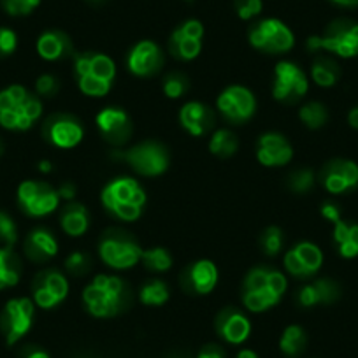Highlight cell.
Instances as JSON below:
<instances>
[{
  "label": "cell",
  "instance_id": "6da1fadb",
  "mask_svg": "<svg viewBox=\"0 0 358 358\" xmlns=\"http://www.w3.org/2000/svg\"><path fill=\"white\" fill-rule=\"evenodd\" d=\"M287 276L276 268L255 267L244 278L243 304L251 313H264L280 304L287 294Z\"/></svg>",
  "mask_w": 358,
  "mask_h": 358
},
{
  "label": "cell",
  "instance_id": "7a4b0ae2",
  "mask_svg": "<svg viewBox=\"0 0 358 358\" xmlns=\"http://www.w3.org/2000/svg\"><path fill=\"white\" fill-rule=\"evenodd\" d=\"M43 115V102L22 85L0 92V125L13 132H25Z\"/></svg>",
  "mask_w": 358,
  "mask_h": 358
},
{
  "label": "cell",
  "instance_id": "3957f363",
  "mask_svg": "<svg viewBox=\"0 0 358 358\" xmlns=\"http://www.w3.org/2000/svg\"><path fill=\"white\" fill-rule=\"evenodd\" d=\"M83 302L95 318H113L129 304L127 285L118 276L99 274L83 292Z\"/></svg>",
  "mask_w": 358,
  "mask_h": 358
},
{
  "label": "cell",
  "instance_id": "277c9868",
  "mask_svg": "<svg viewBox=\"0 0 358 358\" xmlns=\"http://www.w3.org/2000/svg\"><path fill=\"white\" fill-rule=\"evenodd\" d=\"M102 206L115 218L122 222H136L141 218L146 206V192L137 179L122 176L113 179L101 194Z\"/></svg>",
  "mask_w": 358,
  "mask_h": 358
},
{
  "label": "cell",
  "instance_id": "5b68a950",
  "mask_svg": "<svg viewBox=\"0 0 358 358\" xmlns=\"http://www.w3.org/2000/svg\"><path fill=\"white\" fill-rule=\"evenodd\" d=\"M74 74L81 94L86 97H104L113 88L116 78V64L104 53L76 55Z\"/></svg>",
  "mask_w": 358,
  "mask_h": 358
},
{
  "label": "cell",
  "instance_id": "8992f818",
  "mask_svg": "<svg viewBox=\"0 0 358 358\" xmlns=\"http://www.w3.org/2000/svg\"><path fill=\"white\" fill-rule=\"evenodd\" d=\"M308 50H325L346 60L358 57V23L350 20H337L330 23L322 36L309 37Z\"/></svg>",
  "mask_w": 358,
  "mask_h": 358
},
{
  "label": "cell",
  "instance_id": "52a82bcc",
  "mask_svg": "<svg viewBox=\"0 0 358 358\" xmlns=\"http://www.w3.org/2000/svg\"><path fill=\"white\" fill-rule=\"evenodd\" d=\"M139 243L130 234L123 230H109L99 243V257L108 267L116 271L132 268L137 262H141Z\"/></svg>",
  "mask_w": 358,
  "mask_h": 358
},
{
  "label": "cell",
  "instance_id": "ba28073f",
  "mask_svg": "<svg viewBox=\"0 0 358 358\" xmlns=\"http://www.w3.org/2000/svg\"><path fill=\"white\" fill-rule=\"evenodd\" d=\"M115 157L127 162L134 172L146 178L162 176L169 167L167 150L153 141H146L125 151H116Z\"/></svg>",
  "mask_w": 358,
  "mask_h": 358
},
{
  "label": "cell",
  "instance_id": "9c48e42d",
  "mask_svg": "<svg viewBox=\"0 0 358 358\" xmlns=\"http://www.w3.org/2000/svg\"><path fill=\"white\" fill-rule=\"evenodd\" d=\"M248 39L255 50L268 55L287 53L295 44L294 32L276 18H267L255 23L251 27Z\"/></svg>",
  "mask_w": 358,
  "mask_h": 358
},
{
  "label": "cell",
  "instance_id": "30bf717a",
  "mask_svg": "<svg viewBox=\"0 0 358 358\" xmlns=\"http://www.w3.org/2000/svg\"><path fill=\"white\" fill-rule=\"evenodd\" d=\"M308 76L297 64L283 60L274 67L273 95L276 101L285 102V104H294L308 94Z\"/></svg>",
  "mask_w": 358,
  "mask_h": 358
},
{
  "label": "cell",
  "instance_id": "8fae6325",
  "mask_svg": "<svg viewBox=\"0 0 358 358\" xmlns=\"http://www.w3.org/2000/svg\"><path fill=\"white\" fill-rule=\"evenodd\" d=\"M220 115L232 125H243L250 122L257 113V99L246 86L234 85L225 88L216 101Z\"/></svg>",
  "mask_w": 358,
  "mask_h": 358
},
{
  "label": "cell",
  "instance_id": "7c38bea8",
  "mask_svg": "<svg viewBox=\"0 0 358 358\" xmlns=\"http://www.w3.org/2000/svg\"><path fill=\"white\" fill-rule=\"evenodd\" d=\"M34 315H36V304L32 299H11L6 304L2 316H0V329L4 332L9 346L16 344L29 334V330L32 329Z\"/></svg>",
  "mask_w": 358,
  "mask_h": 358
},
{
  "label": "cell",
  "instance_id": "4fadbf2b",
  "mask_svg": "<svg viewBox=\"0 0 358 358\" xmlns=\"http://www.w3.org/2000/svg\"><path fill=\"white\" fill-rule=\"evenodd\" d=\"M18 202L29 216L43 218L58 208L60 195L44 181H23L18 187Z\"/></svg>",
  "mask_w": 358,
  "mask_h": 358
},
{
  "label": "cell",
  "instance_id": "5bb4252c",
  "mask_svg": "<svg viewBox=\"0 0 358 358\" xmlns=\"http://www.w3.org/2000/svg\"><path fill=\"white\" fill-rule=\"evenodd\" d=\"M283 264L287 273L297 280L315 278L323 265V251L315 243L302 241L287 251Z\"/></svg>",
  "mask_w": 358,
  "mask_h": 358
},
{
  "label": "cell",
  "instance_id": "9a60e30c",
  "mask_svg": "<svg viewBox=\"0 0 358 358\" xmlns=\"http://www.w3.org/2000/svg\"><path fill=\"white\" fill-rule=\"evenodd\" d=\"M69 281L60 271L48 268L36 276L32 285V301L41 309H53L67 299Z\"/></svg>",
  "mask_w": 358,
  "mask_h": 358
},
{
  "label": "cell",
  "instance_id": "2e32d148",
  "mask_svg": "<svg viewBox=\"0 0 358 358\" xmlns=\"http://www.w3.org/2000/svg\"><path fill=\"white\" fill-rule=\"evenodd\" d=\"M202 37H204V25L199 20H187L172 32L169 39V50L179 60L190 62L201 55Z\"/></svg>",
  "mask_w": 358,
  "mask_h": 358
},
{
  "label": "cell",
  "instance_id": "e0dca14e",
  "mask_svg": "<svg viewBox=\"0 0 358 358\" xmlns=\"http://www.w3.org/2000/svg\"><path fill=\"white\" fill-rule=\"evenodd\" d=\"M320 179L329 194H346L358 187V164L346 158H336L323 167Z\"/></svg>",
  "mask_w": 358,
  "mask_h": 358
},
{
  "label": "cell",
  "instance_id": "ac0fdd59",
  "mask_svg": "<svg viewBox=\"0 0 358 358\" xmlns=\"http://www.w3.org/2000/svg\"><path fill=\"white\" fill-rule=\"evenodd\" d=\"M164 51L153 41H141L130 50L127 57V67L134 76L150 78L164 67Z\"/></svg>",
  "mask_w": 358,
  "mask_h": 358
},
{
  "label": "cell",
  "instance_id": "d6986e66",
  "mask_svg": "<svg viewBox=\"0 0 358 358\" xmlns=\"http://www.w3.org/2000/svg\"><path fill=\"white\" fill-rule=\"evenodd\" d=\"M294 158V148L285 136L267 132L260 136L257 144V160L264 167H285Z\"/></svg>",
  "mask_w": 358,
  "mask_h": 358
},
{
  "label": "cell",
  "instance_id": "ffe728a7",
  "mask_svg": "<svg viewBox=\"0 0 358 358\" xmlns=\"http://www.w3.org/2000/svg\"><path fill=\"white\" fill-rule=\"evenodd\" d=\"M95 122H97V127L102 136H104V139L108 143L116 144V146L127 143L129 137L132 136V122H130V116L123 109H102L97 118H95Z\"/></svg>",
  "mask_w": 358,
  "mask_h": 358
},
{
  "label": "cell",
  "instance_id": "44dd1931",
  "mask_svg": "<svg viewBox=\"0 0 358 358\" xmlns=\"http://www.w3.org/2000/svg\"><path fill=\"white\" fill-rule=\"evenodd\" d=\"M83 127L76 118L67 115H58L51 118L46 125V137L53 146L60 150H71L83 141Z\"/></svg>",
  "mask_w": 358,
  "mask_h": 358
},
{
  "label": "cell",
  "instance_id": "7402d4cb",
  "mask_svg": "<svg viewBox=\"0 0 358 358\" xmlns=\"http://www.w3.org/2000/svg\"><path fill=\"white\" fill-rule=\"evenodd\" d=\"M216 332L229 344H243L250 337L251 323L239 309L225 308L216 316Z\"/></svg>",
  "mask_w": 358,
  "mask_h": 358
},
{
  "label": "cell",
  "instance_id": "603a6c76",
  "mask_svg": "<svg viewBox=\"0 0 358 358\" xmlns=\"http://www.w3.org/2000/svg\"><path fill=\"white\" fill-rule=\"evenodd\" d=\"M179 123L190 136L202 137L215 125V115L211 108L202 102H188L179 111Z\"/></svg>",
  "mask_w": 358,
  "mask_h": 358
},
{
  "label": "cell",
  "instance_id": "cb8c5ba5",
  "mask_svg": "<svg viewBox=\"0 0 358 358\" xmlns=\"http://www.w3.org/2000/svg\"><path fill=\"white\" fill-rule=\"evenodd\" d=\"M187 290L199 295H208L218 285V267L211 260H197L188 267L183 280Z\"/></svg>",
  "mask_w": 358,
  "mask_h": 358
},
{
  "label": "cell",
  "instance_id": "d4e9b609",
  "mask_svg": "<svg viewBox=\"0 0 358 358\" xmlns=\"http://www.w3.org/2000/svg\"><path fill=\"white\" fill-rule=\"evenodd\" d=\"M341 288L336 281L327 280H315L311 283L306 285L304 288H301L299 292V304L302 308H315L320 304H332L339 299Z\"/></svg>",
  "mask_w": 358,
  "mask_h": 358
},
{
  "label": "cell",
  "instance_id": "484cf974",
  "mask_svg": "<svg viewBox=\"0 0 358 358\" xmlns=\"http://www.w3.org/2000/svg\"><path fill=\"white\" fill-rule=\"evenodd\" d=\"M25 253L34 262H46L58 253V241L46 229H36L27 236Z\"/></svg>",
  "mask_w": 358,
  "mask_h": 358
},
{
  "label": "cell",
  "instance_id": "4316f807",
  "mask_svg": "<svg viewBox=\"0 0 358 358\" xmlns=\"http://www.w3.org/2000/svg\"><path fill=\"white\" fill-rule=\"evenodd\" d=\"M37 53L43 60L55 62L72 55V43L67 34L60 30H48L37 39Z\"/></svg>",
  "mask_w": 358,
  "mask_h": 358
},
{
  "label": "cell",
  "instance_id": "83f0119b",
  "mask_svg": "<svg viewBox=\"0 0 358 358\" xmlns=\"http://www.w3.org/2000/svg\"><path fill=\"white\" fill-rule=\"evenodd\" d=\"M60 225L67 236L71 237H81L88 232L90 229V213L79 202H69L64 209H62Z\"/></svg>",
  "mask_w": 358,
  "mask_h": 358
},
{
  "label": "cell",
  "instance_id": "f1b7e54d",
  "mask_svg": "<svg viewBox=\"0 0 358 358\" xmlns=\"http://www.w3.org/2000/svg\"><path fill=\"white\" fill-rule=\"evenodd\" d=\"M334 243L343 258L358 257V223L337 222L334 225Z\"/></svg>",
  "mask_w": 358,
  "mask_h": 358
},
{
  "label": "cell",
  "instance_id": "f546056e",
  "mask_svg": "<svg viewBox=\"0 0 358 358\" xmlns=\"http://www.w3.org/2000/svg\"><path fill=\"white\" fill-rule=\"evenodd\" d=\"M22 276V262L11 248H0V290L18 285Z\"/></svg>",
  "mask_w": 358,
  "mask_h": 358
},
{
  "label": "cell",
  "instance_id": "4dcf8cb0",
  "mask_svg": "<svg viewBox=\"0 0 358 358\" xmlns=\"http://www.w3.org/2000/svg\"><path fill=\"white\" fill-rule=\"evenodd\" d=\"M311 78L322 88H332L341 78V69L332 58L320 57L311 65Z\"/></svg>",
  "mask_w": 358,
  "mask_h": 358
},
{
  "label": "cell",
  "instance_id": "1f68e13d",
  "mask_svg": "<svg viewBox=\"0 0 358 358\" xmlns=\"http://www.w3.org/2000/svg\"><path fill=\"white\" fill-rule=\"evenodd\" d=\"M306 344H308V336L299 325L287 327L280 339V348L287 357H299L306 350Z\"/></svg>",
  "mask_w": 358,
  "mask_h": 358
},
{
  "label": "cell",
  "instance_id": "d6a6232c",
  "mask_svg": "<svg viewBox=\"0 0 358 358\" xmlns=\"http://www.w3.org/2000/svg\"><path fill=\"white\" fill-rule=\"evenodd\" d=\"M237 146H239L237 136L229 129L216 130V132L213 134L211 141H209V151L220 158L232 157L237 151Z\"/></svg>",
  "mask_w": 358,
  "mask_h": 358
},
{
  "label": "cell",
  "instance_id": "836d02e7",
  "mask_svg": "<svg viewBox=\"0 0 358 358\" xmlns=\"http://www.w3.org/2000/svg\"><path fill=\"white\" fill-rule=\"evenodd\" d=\"M299 118H301V122L304 123L308 129L318 130L329 122V111H327V108L322 102L311 101L299 109Z\"/></svg>",
  "mask_w": 358,
  "mask_h": 358
},
{
  "label": "cell",
  "instance_id": "e575fe53",
  "mask_svg": "<svg viewBox=\"0 0 358 358\" xmlns=\"http://www.w3.org/2000/svg\"><path fill=\"white\" fill-rule=\"evenodd\" d=\"M141 262L151 273H165L172 267V257L165 248H150L143 250Z\"/></svg>",
  "mask_w": 358,
  "mask_h": 358
},
{
  "label": "cell",
  "instance_id": "d590c367",
  "mask_svg": "<svg viewBox=\"0 0 358 358\" xmlns=\"http://www.w3.org/2000/svg\"><path fill=\"white\" fill-rule=\"evenodd\" d=\"M139 299L144 306H162L169 301V287L162 280H150L139 292Z\"/></svg>",
  "mask_w": 358,
  "mask_h": 358
},
{
  "label": "cell",
  "instance_id": "8d00e7d4",
  "mask_svg": "<svg viewBox=\"0 0 358 358\" xmlns=\"http://www.w3.org/2000/svg\"><path fill=\"white\" fill-rule=\"evenodd\" d=\"M283 243L285 236L283 230H281L280 227H267L260 237L262 250H264V253L268 255V257H276V255L283 250Z\"/></svg>",
  "mask_w": 358,
  "mask_h": 358
},
{
  "label": "cell",
  "instance_id": "74e56055",
  "mask_svg": "<svg viewBox=\"0 0 358 358\" xmlns=\"http://www.w3.org/2000/svg\"><path fill=\"white\" fill-rule=\"evenodd\" d=\"M190 90L188 78L181 72H171L164 81V94L169 99H181Z\"/></svg>",
  "mask_w": 358,
  "mask_h": 358
},
{
  "label": "cell",
  "instance_id": "f35d334b",
  "mask_svg": "<svg viewBox=\"0 0 358 358\" xmlns=\"http://www.w3.org/2000/svg\"><path fill=\"white\" fill-rule=\"evenodd\" d=\"M92 267V260L83 251H74L65 258V268L71 276H85Z\"/></svg>",
  "mask_w": 358,
  "mask_h": 358
},
{
  "label": "cell",
  "instance_id": "ab89813d",
  "mask_svg": "<svg viewBox=\"0 0 358 358\" xmlns=\"http://www.w3.org/2000/svg\"><path fill=\"white\" fill-rule=\"evenodd\" d=\"M288 187L295 192V194H308L313 187H315V174L309 169H301V171H295L290 176V181H288Z\"/></svg>",
  "mask_w": 358,
  "mask_h": 358
},
{
  "label": "cell",
  "instance_id": "60d3db41",
  "mask_svg": "<svg viewBox=\"0 0 358 358\" xmlns=\"http://www.w3.org/2000/svg\"><path fill=\"white\" fill-rule=\"evenodd\" d=\"M16 241H18V227L15 220L8 213L0 211V243L6 248H13Z\"/></svg>",
  "mask_w": 358,
  "mask_h": 358
},
{
  "label": "cell",
  "instance_id": "b9f144b4",
  "mask_svg": "<svg viewBox=\"0 0 358 358\" xmlns=\"http://www.w3.org/2000/svg\"><path fill=\"white\" fill-rule=\"evenodd\" d=\"M41 0H2L6 13L11 16H27L36 11Z\"/></svg>",
  "mask_w": 358,
  "mask_h": 358
},
{
  "label": "cell",
  "instance_id": "7bdbcfd3",
  "mask_svg": "<svg viewBox=\"0 0 358 358\" xmlns=\"http://www.w3.org/2000/svg\"><path fill=\"white\" fill-rule=\"evenodd\" d=\"M262 8H264L262 0H236V13L244 22L257 18L262 13Z\"/></svg>",
  "mask_w": 358,
  "mask_h": 358
},
{
  "label": "cell",
  "instance_id": "ee69618b",
  "mask_svg": "<svg viewBox=\"0 0 358 358\" xmlns=\"http://www.w3.org/2000/svg\"><path fill=\"white\" fill-rule=\"evenodd\" d=\"M58 88H60V85H58V79L55 76L43 74L37 78L36 92L41 97H53V95H57Z\"/></svg>",
  "mask_w": 358,
  "mask_h": 358
},
{
  "label": "cell",
  "instance_id": "f6af8a7d",
  "mask_svg": "<svg viewBox=\"0 0 358 358\" xmlns=\"http://www.w3.org/2000/svg\"><path fill=\"white\" fill-rule=\"evenodd\" d=\"M18 48V37L15 30L11 29H0V58L9 57Z\"/></svg>",
  "mask_w": 358,
  "mask_h": 358
},
{
  "label": "cell",
  "instance_id": "bcb514c9",
  "mask_svg": "<svg viewBox=\"0 0 358 358\" xmlns=\"http://www.w3.org/2000/svg\"><path fill=\"white\" fill-rule=\"evenodd\" d=\"M320 211H322L323 218H325L327 222L332 223V225H336L337 222H341V220H343V216H341L339 206L334 204V202H325V204L322 206V209H320Z\"/></svg>",
  "mask_w": 358,
  "mask_h": 358
},
{
  "label": "cell",
  "instance_id": "7dc6e473",
  "mask_svg": "<svg viewBox=\"0 0 358 358\" xmlns=\"http://www.w3.org/2000/svg\"><path fill=\"white\" fill-rule=\"evenodd\" d=\"M197 358H225V351L218 344H208L199 351Z\"/></svg>",
  "mask_w": 358,
  "mask_h": 358
},
{
  "label": "cell",
  "instance_id": "c3c4849f",
  "mask_svg": "<svg viewBox=\"0 0 358 358\" xmlns=\"http://www.w3.org/2000/svg\"><path fill=\"white\" fill-rule=\"evenodd\" d=\"M58 195H60V201H67V202H72L76 199V187L72 183H64L60 188H58Z\"/></svg>",
  "mask_w": 358,
  "mask_h": 358
},
{
  "label": "cell",
  "instance_id": "681fc988",
  "mask_svg": "<svg viewBox=\"0 0 358 358\" xmlns=\"http://www.w3.org/2000/svg\"><path fill=\"white\" fill-rule=\"evenodd\" d=\"M25 358H50V355L44 350H41V348L32 346L25 351Z\"/></svg>",
  "mask_w": 358,
  "mask_h": 358
},
{
  "label": "cell",
  "instance_id": "f907efd6",
  "mask_svg": "<svg viewBox=\"0 0 358 358\" xmlns=\"http://www.w3.org/2000/svg\"><path fill=\"white\" fill-rule=\"evenodd\" d=\"M348 123H350L351 129L358 130V106L350 109V113H348Z\"/></svg>",
  "mask_w": 358,
  "mask_h": 358
},
{
  "label": "cell",
  "instance_id": "816d5d0a",
  "mask_svg": "<svg viewBox=\"0 0 358 358\" xmlns=\"http://www.w3.org/2000/svg\"><path fill=\"white\" fill-rule=\"evenodd\" d=\"M37 169H39V172H43V174H50V172H53V164H51L50 160H41Z\"/></svg>",
  "mask_w": 358,
  "mask_h": 358
},
{
  "label": "cell",
  "instance_id": "f5cc1de1",
  "mask_svg": "<svg viewBox=\"0 0 358 358\" xmlns=\"http://www.w3.org/2000/svg\"><path fill=\"white\" fill-rule=\"evenodd\" d=\"M334 4L341 6V8H357L358 0H330Z\"/></svg>",
  "mask_w": 358,
  "mask_h": 358
},
{
  "label": "cell",
  "instance_id": "db71d44e",
  "mask_svg": "<svg viewBox=\"0 0 358 358\" xmlns=\"http://www.w3.org/2000/svg\"><path fill=\"white\" fill-rule=\"evenodd\" d=\"M237 358H258V355L253 350H241L237 353Z\"/></svg>",
  "mask_w": 358,
  "mask_h": 358
},
{
  "label": "cell",
  "instance_id": "11a10c76",
  "mask_svg": "<svg viewBox=\"0 0 358 358\" xmlns=\"http://www.w3.org/2000/svg\"><path fill=\"white\" fill-rule=\"evenodd\" d=\"M2 151H4V144H2V141H0V155H2Z\"/></svg>",
  "mask_w": 358,
  "mask_h": 358
}]
</instances>
